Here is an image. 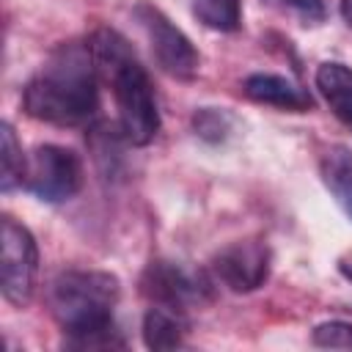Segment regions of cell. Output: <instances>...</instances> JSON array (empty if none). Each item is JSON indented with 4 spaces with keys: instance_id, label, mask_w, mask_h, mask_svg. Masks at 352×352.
Masks as SVG:
<instances>
[{
    "instance_id": "6da1fadb",
    "label": "cell",
    "mask_w": 352,
    "mask_h": 352,
    "mask_svg": "<svg viewBox=\"0 0 352 352\" xmlns=\"http://www.w3.org/2000/svg\"><path fill=\"white\" fill-rule=\"evenodd\" d=\"M30 118L52 126H82L99 107V72L88 44H58L22 91Z\"/></svg>"
},
{
    "instance_id": "7a4b0ae2",
    "label": "cell",
    "mask_w": 352,
    "mask_h": 352,
    "mask_svg": "<svg viewBox=\"0 0 352 352\" xmlns=\"http://www.w3.org/2000/svg\"><path fill=\"white\" fill-rule=\"evenodd\" d=\"M88 50L99 80L113 91L118 126L132 146H148L160 132V110L148 72L138 60L132 44L113 28H96L88 36Z\"/></svg>"
},
{
    "instance_id": "3957f363",
    "label": "cell",
    "mask_w": 352,
    "mask_h": 352,
    "mask_svg": "<svg viewBox=\"0 0 352 352\" xmlns=\"http://www.w3.org/2000/svg\"><path fill=\"white\" fill-rule=\"evenodd\" d=\"M121 283L102 270H66L50 286V308L66 333V344L96 330L113 327V308Z\"/></svg>"
},
{
    "instance_id": "277c9868",
    "label": "cell",
    "mask_w": 352,
    "mask_h": 352,
    "mask_svg": "<svg viewBox=\"0 0 352 352\" xmlns=\"http://www.w3.org/2000/svg\"><path fill=\"white\" fill-rule=\"evenodd\" d=\"M132 16L140 25V30L146 33L151 55L165 74H170L176 80H192L198 74V66H201L198 50L154 3H146V0L138 3L132 8Z\"/></svg>"
},
{
    "instance_id": "5b68a950",
    "label": "cell",
    "mask_w": 352,
    "mask_h": 352,
    "mask_svg": "<svg viewBox=\"0 0 352 352\" xmlns=\"http://www.w3.org/2000/svg\"><path fill=\"white\" fill-rule=\"evenodd\" d=\"M0 245H3V256H0L3 297L11 305L22 308L30 302L33 289H36V272H38L36 239L22 223H16L11 214H6L0 223Z\"/></svg>"
},
{
    "instance_id": "8992f818",
    "label": "cell",
    "mask_w": 352,
    "mask_h": 352,
    "mask_svg": "<svg viewBox=\"0 0 352 352\" xmlns=\"http://www.w3.org/2000/svg\"><path fill=\"white\" fill-rule=\"evenodd\" d=\"M25 187L44 204H63L82 187V162L72 148L44 143L28 160Z\"/></svg>"
},
{
    "instance_id": "52a82bcc",
    "label": "cell",
    "mask_w": 352,
    "mask_h": 352,
    "mask_svg": "<svg viewBox=\"0 0 352 352\" xmlns=\"http://www.w3.org/2000/svg\"><path fill=\"white\" fill-rule=\"evenodd\" d=\"M140 292L154 305H170L182 311L212 300V283L204 272L165 258H157L143 270Z\"/></svg>"
},
{
    "instance_id": "ba28073f",
    "label": "cell",
    "mask_w": 352,
    "mask_h": 352,
    "mask_svg": "<svg viewBox=\"0 0 352 352\" xmlns=\"http://www.w3.org/2000/svg\"><path fill=\"white\" fill-rule=\"evenodd\" d=\"M270 264L272 253L264 239H236L212 256L214 278L236 294H248L264 286L270 278Z\"/></svg>"
},
{
    "instance_id": "9c48e42d",
    "label": "cell",
    "mask_w": 352,
    "mask_h": 352,
    "mask_svg": "<svg viewBox=\"0 0 352 352\" xmlns=\"http://www.w3.org/2000/svg\"><path fill=\"white\" fill-rule=\"evenodd\" d=\"M242 91L248 99L258 104H270V107L289 110V113H308L314 107V99L302 85L292 82L283 74H272V72H256L245 77Z\"/></svg>"
},
{
    "instance_id": "30bf717a",
    "label": "cell",
    "mask_w": 352,
    "mask_h": 352,
    "mask_svg": "<svg viewBox=\"0 0 352 352\" xmlns=\"http://www.w3.org/2000/svg\"><path fill=\"white\" fill-rule=\"evenodd\" d=\"M190 330L187 314L182 308L170 305H154L143 316V344L148 349H173L182 346L184 336Z\"/></svg>"
},
{
    "instance_id": "8fae6325",
    "label": "cell",
    "mask_w": 352,
    "mask_h": 352,
    "mask_svg": "<svg viewBox=\"0 0 352 352\" xmlns=\"http://www.w3.org/2000/svg\"><path fill=\"white\" fill-rule=\"evenodd\" d=\"M316 88L333 116L352 129V69L338 60H324L316 69Z\"/></svg>"
},
{
    "instance_id": "7c38bea8",
    "label": "cell",
    "mask_w": 352,
    "mask_h": 352,
    "mask_svg": "<svg viewBox=\"0 0 352 352\" xmlns=\"http://www.w3.org/2000/svg\"><path fill=\"white\" fill-rule=\"evenodd\" d=\"M319 173L336 204L352 220V148L330 146L319 160Z\"/></svg>"
},
{
    "instance_id": "4fadbf2b",
    "label": "cell",
    "mask_w": 352,
    "mask_h": 352,
    "mask_svg": "<svg viewBox=\"0 0 352 352\" xmlns=\"http://www.w3.org/2000/svg\"><path fill=\"white\" fill-rule=\"evenodd\" d=\"M0 190L11 192L19 184H25V173H28V160L22 154V146L14 135V126L8 121H3L0 126Z\"/></svg>"
},
{
    "instance_id": "5bb4252c",
    "label": "cell",
    "mask_w": 352,
    "mask_h": 352,
    "mask_svg": "<svg viewBox=\"0 0 352 352\" xmlns=\"http://www.w3.org/2000/svg\"><path fill=\"white\" fill-rule=\"evenodd\" d=\"M192 14L212 30L234 33L242 25V0H192Z\"/></svg>"
},
{
    "instance_id": "9a60e30c",
    "label": "cell",
    "mask_w": 352,
    "mask_h": 352,
    "mask_svg": "<svg viewBox=\"0 0 352 352\" xmlns=\"http://www.w3.org/2000/svg\"><path fill=\"white\" fill-rule=\"evenodd\" d=\"M234 129V118L220 107H201L192 113V132L206 143H223Z\"/></svg>"
},
{
    "instance_id": "2e32d148",
    "label": "cell",
    "mask_w": 352,
    "mask_h": 352,
    "mask_svg": "<svg viewBox=\"0 0 352 352\" xmlns=\"http://www.w3.org/2000/svg\"><path fill=\"white\" fill-rule=\"evenodd\" d=\"M311 341L327 349H352V322H341V319L322 322L314 327Z\"/></svg>"
},
{
    "instance_id": "e0dca14e",
    "label": "cell",
    "mask_w": 352,
    "mask_h": 352,
    "mask_svg": "<svg viewBox=\"0 0 352 352\" xmlns=\"http://www.w3.org/2000/svg\"><path fill=\"white\" fill-rule=\"evenodd\" d=\"M272 8H280V11H289V14H297L302 22L308 25H316L324 19V3L322 0H267Z\"/></svg>"
},
{
    "instance_id": "ac0fdd59",
    "label": "cell",
    "mask_w": 352,
    "mask_h": 352,
    "mask_svg": "<svg viewBox=\"0 0 352 352\" xmlns=\"http://www.w3.org/2000/svg\"><path fill=\"white\" fill-rule=\"evenodd\" d=\"M338 11H341V19L352 28V0H338Z\"/></svg>"
},
{
    "instance_id": "d6986e66",
    "label": "cell",
    "mask_w": 352,
    "mask_h": 352,
    "mask_svg": "<svg viewBox=\"0 0 352 352\" xmlns=\"http://www.w3.org/2000/svg\"><path fill=\"white\" fill-rule=\"evenodd\" d=\"M341 275H344L346 280H352V264H341Z\"/></svg>"
}]
</instances>
